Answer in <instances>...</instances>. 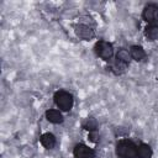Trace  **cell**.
I'll use <instances>...</instances> for the list:
<instances>
[{
  "mask_svg": "<svg viewBox=\"0 0 158 158\" xmlns=\"http://www.w3.org/2000/svg\"><path fill=\"white\" fill-rule=\"evenodd\" d=\"M116 154L118 158H137V146L130 139H122L116 146Z\"/></svg>",
  "mask_w": 158,
  "mask_h": 158,
  "instance_id": "6da1fadb",
  "label": "cell"
},
{
  "mask_svg": "<svg viewBox=\"0 0 158 158\" xmlns=\"http://www.w3.org/2000/svg\"><path fill=\"white\" fill-rule=\"evenodd\" d=\"M54 102L60 110L69 111L73 107V96L65 90H59L54 94Z\"/></svg>",
  "mask_w": 158,
  "mask_h": 158,
  "instance_id": "7a4b0ae2",
  "label": "cell"
},
{
  "mask_svg": "<svg viewBox=\"0 0 158 158\" xmlns=\"http://www.w3.org/2000/svg\"><path fill=\"white\" fill-rule=\"evenodd\" d=\"M94 49H95V53H96L100 58H102V59H105V60L111 59L112 56H114L112 44L109 43V42H106V41H99V42H96Z\"/></svg>",
  "mask_w": 158,
  "mask_h": 158,
  "instance_id": "3957f363",
  "label": "cell"
},
{
  "mask_svg": "<svg viewBox=\"0 0 158 158\" xmlns=\"http://www.w3.org/2000/svg\"><path fill=\"white\" fill-rule=\"evenodd\" d=\"M142 17L144 21H147L148 23H153L158 21V6L154 4L147 5L142 12Z\"/></svg>",
  "mask_w": 158,
  "mask_h": 158,
  "instance_id": "277c9868",
  "label": "cell"
},
{
  "mask_svg": "<svg viewBox=\"0 0 158 158\" xmlns=\"http://www.w3.org/2000/svg\"><path fill=\"white\" fill-rule=\"evenodd\" d=\"M74 157L75 158H95V152L94 149L89 148L88 146L83 144V143H79L74 147Z\"/></svg>",
  "mask_w": 158,
  "mask_h": 158,
  "instance_id": "5b68a950",
  "label": "cell"
},
{
  "mask_svg": "<svg viewBox=\"0 0 158 158\" xmlns=\"http://www.w3.org/2000/svg\"><path fill=\"white\" fill-rule=\"evenodd\" d=\"M75 35L81 38V40H91L95 33H94V30L86 25H77L75 26Z\"/></svg>",
  "mask_w": 158,
  "mask_h": 158,
  "instance_id": "8992f818",
  "label": "cell"
},
{
  "mask_svg": "<svg viewBox=\"0 0 158 158\" xmlns=\"http://www.w3.org/2000/svg\"><path fill=\"white\" fill-rule=\"evenodd\" d=\"M46 118L52 123L63 122V116L58 110H48V111H46Z\"/></svg>",
  "mask_w": 158,
  "mask_h": 158,
  "instance_id": "52a82bcc",
  "label": "cell"
},
{
  "mask_svg": "<svg viewBox=\"0 0 158 158\" xmlns=\"http://www.w3.org/2000/svg\"><path fill=\"white\" fill-rule=\"evenodd\" d=\"M41 143L44 148L51 149L56 146V137L52 133H43L41 136Z\"/></svg>",
  "mask_w": 158,
  "mask_h": 158,
  "instance_id": "ba28073f",
  "label": "cell"
},
{
  "mask_svg": "<svg viewBox=\"0 0 158 158\" xmlns=\"http://www.w3.org/2000/svg\"><path fill=\"white\" fill-rule=\"evenodd\" d=\"M152 154H153L152 148L148 144L142 143V144H139L137 147V156H138V158H151Z\"/></svg>",
  "mask_w": 158,
  "mask_h": 158,
  "instance_id": "9c48e42d",
  "label": "cell"
},
{
  "mask_svg": "<svg viewBox=\"0 0 158 158\" xmlns=\"http://www.w3.org/2000/svg\"><path fill=\"white\" fill-rule=\"evenodd\" d=\"M130 53H131V57H132L135 60H137V62L142 60V59L146 57L144 49H143L142 47H139V46H132Z\"/></svg>",
  "mask_w": 158,
  "mask_h": 158,
  "instance_id": "30bf717a",
  "label": "cell"
},
{
  "mask_svg": "<svg viewBox=\"0 0 158 158\" xmlns=\"http://www.w3.org/2000/svg\"><path fill=\"white\" fill-rule=\"evenodd\" d=\"M146 37L149 41H156L158 40V25H149L146 28Z\"/></svg>",
  "mask_w": 158,
  "mask_h": 158,
  "instance_id": "8fae6325",
  "label": "cell"
},
{
  "mask_svg": "<svg viewBox=\"0 0 158 158\" xmlns=\"http://www.w3.org/2000/svg\"><path fill=\"white\" fill-rule=\"evenodd\" d=\"M127 69V63H123L118 59H116L114 62V64L111 65V70L115 73V74H122L125 73V70Z\"/></svg>",
  "mask_w": 158,
  "mask_h": 158,
  "instance_id": "7c38bea8",
  "label": "cell"
},
{
  "mask_svg": "<svg viewBox=\"0 0 158 158\" xmlns=\"http://www.w3.org/2000/svg\"><path fill=\"white\" fill-rule=\"evenodd\" d=\"M116 59H118V60L128 64V62L131 59V53L127 49H125V48H120L118 52H117V54H116Z\"/></svg>",
  "mask_w": 158,
  "mask_h": 158,
  "instance_id": "4fadbf2b",
  "label": "cell"
},
{
  "mask_svg": "<svg viewBox=\"0 0 158 158\" xmlns=\"http://www.w3.org/2000/svg\"><path fill=\"white\" fill-rule=\"evenodd\" d=\"M83 126H84L85 130L93 132V131H95V130L98 128V122H96V120H95L94 117H88Z\"/></svg>",
  "mask_w": 158,
  "mask_h": 158,
  "instance_id": "5bb4252c",
  "label": "cell"
},
{
  "mask_svg": "<svg viewBox=\"0 0 158 158\" xmlns=\"http://www.w3.org/2000/svg\"><path fill=\"white\" fill-rule=\"evenodd\" d=\"M89 138H90L91 141L96 142V135H95V132H94V131H93V132H90V135H89Z\"/></svg>",
  "mask_w": 158,
  "mask_h": 158,
  "instance_id": "9a60e30c",
  "label": "cell"
}]
</instances>
